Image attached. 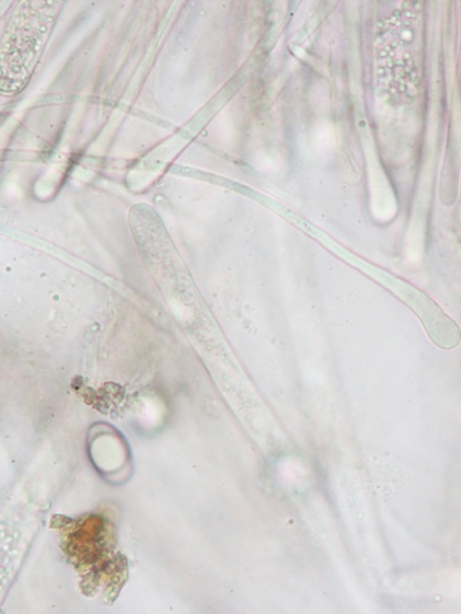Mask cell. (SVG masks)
<instances>
[{
    "mask_svg": "<svg viewBox=\"0 0 461 614\" xmlns=\"http://www.w3.org/2000/svg\"><path fill=\"white\" fill-rule=\"evenodd\" d=\"M62 7V2L51 0L16 4L0 48L3 95L15 96L25 90L46 50Z\"/></svg>",
    "mask_w": 461,
    "mask_h": 614,
    "instance_id": "1",
    "label": "cell"
}]
</instances>
